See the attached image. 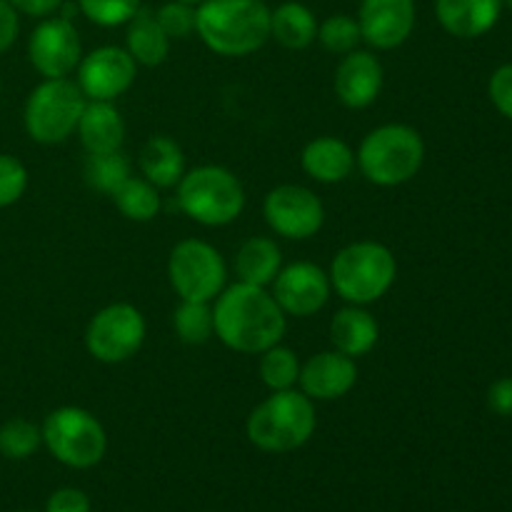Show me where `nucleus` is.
<instances>
[{"mask_svg": "<svg viewBox=\"0 0 512 512\" xmlns=\"http://www.w3.org/2000/svg\"><path fill=\"white\" fill-rule=\"evenodd\" d=\"M215 338L243 355H260L283 340L288 315L275 303L268 288L248 283L225 285L213 300Z\"/></svg>", "mask_w": 512, "mask_h": 512, "instance_id": "nucleus-1", "label": "nucleus"}, {"mask_svg": "<svg viewBox=\"0 0 512 512\" xmlns=\"http://www.w3.org/2000/svg\"><path fill=\"white\" fill-rule=\"evenodd\" d=\"M195 33L213 53L243 58L270 40L265 0H203L195 8Z\"/></svg>", "mask_w": 512, "mask_h": 512, "instance_id": "nucleus-2", "label": "nucleus"}, {"mask_svg": "<svg viewBox=\"0 0 512 512\" xmlns=\"http://www.w3.org/2000/svg\"><path fill=\"white\" fill-rule=\"evenodd\" d=\"M318 428L315 403L298 388L270 393L255 405L245 423V435L263 453L283 455L300 450Z\"/></svg>", "mask_w": 512, "mask_h": 512, "instance_id": "nucleus-3", "label": "nucleus"}, {"mask_svg": "<svg viewBox=\"0 0 512 512\" xmlns=\"http://www.w3.org/2000/svg\"><path fill=\"white\" fill-rule=\"evenodd\" d=\"M330 285L348 305L378 303L395 285L398 260L378 240H355L340 248L330 263Z\"/></svg>", "mask_w": 512, "mask_h": 512, "instance_id": "nucleus-4", "label": "nucleus"}, {"mask_svg": "<svg viewBox=\"0 0 512 512\" xmlns=\"http://www.w3.org/2000/svg\"><path fill=\"white\" fill-rule=\"evenodd\" d=\"M425 140L413 125L385 123L370 130L355 153V165L365 180L380 188H398L420 173Z\"/></svg>", "mask_w": 512, "mask_h": 512, "instance_id": "nucleus-5", "label": "nucleus"}, {"mask_svg": "<svg viewBox=\"0 0 512 512\" xmlns=\"http://www.w3.org/2000/svg\"><path fill=\"white\" fill-rule=\"evenodd\" d=\"M178 208L205 228H223L245 210V188L233 170L223 165H198L185 170L175 185Z\"/></svg>", "mask_w": 512, "mask_h": 512, "instance_id": "nucleus-6", "label": "nucleus"}, {"mask_svg": "<svg viewBox=\"0 0 512 512\" xmlns=\"http://www.w3.org/2000/svg\"><path fill=\"white\" fill-rule=\"evenodd\" d=\"M88 98L70 78H43L30 90L23 108V125L30 140L40 145H60L78 130Z\"/></svg>", "mask_w": 512, "mask_h": 512, "instance_id": "nucleus-7", "label": "nucleus"}, {"mask_svg": "<svg viewBox=\"0 0 512 512\" xmlns=\"http://www.w3.org/2000/svg\"><path fill=\"white\" fill-rule=\"evenodd\" d=\"M43 445L58 463L73 470L95 468L108 450V433L90 410L63 405L45 415Z\"/></svg>", "mask_w": 512, "mask_h": 512, "instance_id": "nucleus-8", "label": "nucleus"}, {"mask_svg": "<svg viewBox=\"0 0 512 512\" xmlns=\"http://www.w3.org/2000/svg\"><path fill=\"white\" fill-rule=\"evenodd\" d=\"M168 280L180 300L213 303L225 288L228 265L215 245L188 238L170 250Z\"/></svg>", "mask_w": 512, "mask_h": 512, "instance_id": "nucleus-9", "label": "nucleus"}, {"mask_svg": "<svg viewBox=\"0 0 512 512\" xmlns=\"http://www.w3.org/2000/svg\"><path fill=\"white\" fill-rule=\"evenodd\" d=\"M145 335H148V323L135 305L110 303L90 318L85 328V350L98 363L118 365L138 355Z\"/></svg>", "mask_w": 512, "mask_h": 512, "instance_id": "nucleus-10", "label": "nucleus"}, {"mask_svg": "<svg viewBox=\"0 0 512 512\" xmlns=\"http://www.w3.org/2000/svg\"><path fill=\"white\" fill-rule=\"evenodd\" d=\"M263 215L268 228L280 238L308 240L323 228L325 205L310 188L283 183L265 195Z\"/></svg>", "mask_w": 512, "mask_h": 512, "instance_id": "nucleus-11", "label": "nucleus"}, {"mask_svg": "<svg viewBox=\"0 0 512 512\" xmlns=\"http://www.w3.org/2000/svg\"><path fill=\"white\" fill-rule=\"evenodd\" d=\"M83 58L73 20L43 18L28 38V60L43 78H70Z\"/></svg>", "mask_w": 512, "mask_h": 512, "instance_id": "nucleus-12", "label": "nucleus"}, {"mask_svg": "<svg viewBox=\"0 0 512 512\" xmlns=\"http://www.w3.org/2000/svg\"><path fill=\"white\" fill-rule=\"evenodd\" d=\"M135 75H138V63L128 50L118 45H103L80 58L75 68V83L88 100L115 103V98L130 90Z\"/></svg>", "mask_w": 512, "mask_h": 512, "instance_id": "nucleus-13", "label": "nucleus"}, {"mask_svg": "<svg viewBox=\"0 0 512 512\" xmlns=\"http://www.w3.org/2000/svg\"><path fill=\"white\" fill-rule=\"evenodd\" d=\"M270 293H273L275 303L280 305L285 315L310 318V315L320 313L328 305L330 295H333V285H330L328 270L308 263V260H298V263L280 268Z\"/></svg>", "mask_w": 512, "mask_h": 512, "instance_id": "nucleus-14", "label": "nucleus"}, {"mask_svg": "<svg viewBox=\"0 0 512 512\" xmlns=\"http://www.w3.org/2000/svg\"><path fill=\"white\" fill-rule=\"evenodd\" d=\"M415 0H363L358 25L363 43L375 50L400 48L415 30Z\"/></svg>", "mask_w": 512, "mask_h": 512, "instance_id": "nucleus-15", "label": "nucleus"}, {"mask_svg": "<svg viewBox=\"0 0 512 512\" xmlns=\"http://www.w3.org/2000/svg\"><path fill=\"white\" fill-rule=\"evenodd\" d=\"M385 83L383 63L370 50H350L340 55V63L333 75V88L345 108L363 110L378 100Z\"/></svg>", "mask_w": 512, "mask_h": 512, "instance_id": "nucleus-16", "label": "nucleus"}, {"mask_svg": "<svg viewBox=\"0 0 512 512\" xmlns=\"http://www.w3.org/2000/svg\"><path fill=\"white\" fill-rule=\"evenodd\" d=\"M358 383V365L353 358L338 353V350H323L300 365L298 390L308 395L313 403H330L350 390Z\"/></svg>", "mask_w": 512, "mask_h": 512, "instance_id": "nucleus-17", "label": "nucleus"}, {"mask_svg": "<svg viewBox=\"0 0 512 512\" xmlns=\"http://www.w3.org/2000/svg\"><path fill=\"white\" fill-rule=\"evenodd\" d=\"M503 13V0H435V15L445 33L473 40L490 33Z\"/></svg>", "mask_w": 512, "mask_h": 512, "instance_id": "nucleus-18", "label": "nucleus"}, {"mask_svg": "<svg viewBox=\"0 0 512 512\" xmlns=\"http://www.w3.org/2000/svg\"><path fill=\"white\" fill-rule=\"evenodd\" d=\"M300 168L315 183H343L355 170V150L335 135H320L310 140L300 153Z\"/></svg>", "mask_w": 512, "mask_h": 512, "instance_id": "nucleus-19", "label": "nucleus"}, {"mask_svg": "<svg viewBox=\"0 0 512 512\" xmlns=\"http://www.w3.org/2000/svg\"><path fill=\"white\" fill-rule=\"evenodd\" d=\"M380 325L365 305H345L330 320V343L338 353L358 360L378 345Z\"/></svg>", "mask_w": 512, "mask_h": 512, "instance_id": "nucleus-20", "label": "nucleus"}, {"mask_svg": "<svg viewBox=\"0 0 512 512\" xmlns=\"http://www.w3.org/2000/svg\"><path fill=\"white\" fill-rule=\"evenodd\" d=\"M75 133L85 153H113V150H123L125 120L113 103L88 100Z\"/></svg>", "mask_w": 512, "mask_h": 512, "instance_id": "nucleus-21", "label": "nucleus"}, {"mask_svg": "<svg viewBox=\"0 0 512 512\" xmlns=\"http://www.w3.org/2000/svg\"><path fill=\"white\" fill-rule=\"evenodd\" d=\"M138 168L158 190L175 188L185 175L183 148L168 135H150L138 153Z\"/></svg>", "mask_w": 512, "mask_h": 512, "instance_id": "nucleus-22", "label": "nucleus"}, {"mask_svg": "<svg viewBox=\"0 0 512 512\" xmlns=\"http://www.w3.org/2000/svg\"><path fill=\"white\" fill-rule=\"evenodd\" d=\"M280 268H283L280 245L265 235H253L235 253V275H238L240 283L268 288V285H273Z\"/></svg>", "mask_w": 512, "mask_h": 512, "instance_id": "nucleus-23", "label": "nucleus"}, {"mask_svg": "<svg viewBox=\"0 0 512 512\" xmlns=\"http://www.w3.org/2000/svg\"><path fill=\"white\" fill-rule=\"evenodd\" d=\"M125 30V50L133 55V60L145 68L163 65L170 55V38L160 28L155 13L148 8H140L133 18L128 20Z\"/></svg>", "mask_w": 512, "mask_h": 512, "instance_id": "nucleus-24", "label": "nucleus"}, {"mask_svg": "<svg viewBox=\"0 0 512 512\" xmlns=\"http://www.w3.org/2000/svg\"><path fill=\"white\" fill-rule=\"evenodd\" d=\"M270 38L288 50H305L318 40V18L298 0L280 3L270 10Z\"/></svg>", "mask_w": 512, "mask_h": 512, "instance_id": "nucleus-25", "label": "nucleus"}, {"mask_svg": "<svg viewBox=\"0 0 512 512\" xmlns=\"http://www.w3.org/2000/svg\"><path fill=\"white\" fill-rule=\"evenodd\" d=\"M110 198H113L120 215L135 220V223H148V220L158 218L160 208H163V198H160L158 188L150 180H145L143 175L140 178L130 175Z\"/></svg>", "mask_w": 512, "mask_h": 512, "instance_id": "nucleus-26", "label": "nucleus"}, {"mask_svg": "<svg viewBox=\"0 0 512 512\" xmlns=\"http://www.w3.org/2000/svg\"><path fill=\"white\" fill-rule=\"evenodd\" d=\"M130 160L123 150L113 153H88L83 165L85 183L103 195H113L130 178Z\"/></svg>", "mask_w": 512, "mask_h": 512, "instance_id": "nucleus-27", "label": "nucleus"}, {"mask_svg": "<svg viewBox=\"0 0 512 512\" xmlns=\"http://www.w3.org/2000/svg\"><path fill=\"white\" fill-rule=\"evenodd\" d=\"M300 358L295 350L285 348V345H273V348L263 350L260 353V380H263L265 388L270 393H278V390H293L298 388L300 380Z\"/></svg>", "mask_w": 512, "mask_h": 512, "instance_id": "nucleus-28", "label": "nucleus"}, {"mask_svg": "<svg viewBox=\"0 0 512 512\" xmlns=\"http://www.w3.org/2000/svg\"><path fill=\"white\" fill-rule=\"evenodd\" d=\"M173 328L180 343L203 345L215 335L213 325V303H195V300H180L173 313Z\"/></svg>", "mask_w": 512, "mask_h": 512, "instance_id": "nucleus-29", "label": "nucleus"}, {"mask_svg": "<svg viewBox=\"0 0 512 512\" xmlns=\"http://www.w3.org/2000/svg\"><path fill=\"white\" fill-rule=\"evenodd\" d=\"M43 445L40 425L28 418H10L0 425V455L8 460H28Z\"/></svg>", "mask_w": 512, "mask_h": 512, "instance_id": "nucleus-30", "label": "nucleus"}, {"mask_svg": "<svg viewBox=\"0 0 512 512\" xmlns=\"http://www.w3.org/2000/svg\"><path fill=\"white\" fill-rule=\"evenodd\" d=\"M318 40L328 53L335 55H345L350 50H355L363 40L360 35V25L358 18H350V15L338 13L325 18L323 23H318Z\"/></svg>", "mask_w": 512, "mask_h": 512, "instance_id": "nucleus-31", "label": "nucleus"}, {"mask_svg": "<svg viewBox=\"0 0 512 512\" xmlns=\"http://www.w3.org/2000/svg\"><path fill=\"white\" fill-rule=\"evenodd\" d=\"M140 8V0H78L80 13L100 28L125 25Z\"/></svg>", "mask_w": 512, "mask_h": 512, "instance_id": "nucleus-32", "label": "nucleus"}, {"mask_svg": "<svg viewBox=\"0 0 512 512\" xmlns=\"http://www.w3.org/2000/svg\"><path fill=\"white\" fill-rule=\"evenodd\" d=\"M28 190V168L15 155L0 153V208L18 203Z\"/></svg>", "mask_w": 512, "mask_h": 512, "instance_id": "nucleus-33", "label": "nucleus"}, {"mask_svg": "<svg viewBox=\"0 0 512 512\" xmlns=\"http://www.w3.org/2000/svg\"><path fill=\"white\" fill-rule=\"evenodd\" d=\"M195 8L198 5L180 3V0H170V3L160 5L155 13L160 28L165 30L170 40H185L195 33Z\"/></svg>", "mask_w": 512, "mask_h": 512, "instance_id": "nucleus-34", "label": "nucleus"}, {"mask_svg": "<svg viewBox=\"0 0 512 512\" xmlns=\"http://www.w3.org/2000/svg\"><path fill=\"white\" fill-rule=\"evenodd\" d=\"M488 93L495 108L500 110V115L512 120V63L500 65V68L490 75Z\"/></svg>", "mask_w": 512, "mask_h": 512, "instance_id": "nucleus-35", "label": "nucleus"}, {"mask_svg": "<svg viewBox=\"0 0 512 512\" xmlns=\"http://www.w3.org/2000/svg\"><path fill=\"white\" fill-rule=\"evenodd\" d=\"M43 512H90V498L78 488H60L50 495Z\"/></svg>", "mask_w": 512, "mask_h": 512, "instance_id": "nucleus-36", "label": "nucleus"}, {"mask_svg": "<svg viewBox=\"0 0 512 512\" xmlns=\"http://www.w3.org/2000/svg\"><path fill=\"white\" fill-rule=\"evenodd\" d=\"M20 33V15L8 0H0V55L13 48Z\"/></svg>", "mask_w": 512, "mask_h": 512, "instance_id": "nucleus-37", "label": "nucleus"}, {"mask_svg": "<svg viewBox=\"0 0 512 512\" xmlns=\"http://www.w3.org/2000/svg\"><path fill=\"white\" fill-rule=\"evenodd\" d=\"M488 408L495 415L512 418V378H500L488 390Z\"/></svg>", "mask_w": 512, "mask_h": 512, "instance_id": "nucleus-38", "label": "nucleus"}, {"mask_svg": "<svg viewBox=\"0 0 512 512\" xmlns=\"http://www.w3.org/2000/svg\"><path fill=\"white\" fill-rule=\"evenodd\" d=\"M8 3L18 10V15L43 20L50 18V15H58L60 5H63L65 0H8Z\"/></svg>", "mask_w": 512, "mask_h": 512, "instance_id": "nucleus-39", "label": "nucleus"}, {"mask_svg": "<svg viewBox=\"0 0 512 512\" xmlns=\"http://www.w3.org/2000/svg\"><path fill=\"white\" fill-rule=\"evenodd\" d=\"M180 3H188V5H200L203 0H180Z\"/></svg>", "mask_w": 512, "mask_h": 512, "instance_id": "nucleus-40", "label": "nucleus"}, {"mask_svg": "<svg viewBox=\"0 0 512 512\" xmlns=\"http://www.w3.org/2000/svg\"><path fill=\"white\" fill-rule=\"evenodd\" d=\"M503 3H505V5H508V8L512 10V0H503Z\"/></svg>", "mask_w": 512, "mask_h": 512, "instance_id": "nucleus-41", "label": "nucleus"}, {"mask_svg": "<svg viewBox=\"0 0 512 512\" xmlns=\"http://www.w3.org/2000/svg\"><path fill=\"white\" fill-rule=\"evenodd\" d=\"M0 98H3V80H0Z\"/></svg>", "mask_w": 512, "mask_h": 512, "instance_id": "nucleus-42", "label": "nucleus"}, {"mask_svg": "<svg viewBox=\"0 0 512 512\" xmlns=\"http://www.w3.org/2000/svg\"><path fill=\"white\" fill-rule=\"evenodd\" d=\"M20 512H38V510H20Z\"/></svg>", "mask_w": 512, "mask_h": 512, "instance_id": "nucleus-43", "label": "nucleus"}]
</instances>
